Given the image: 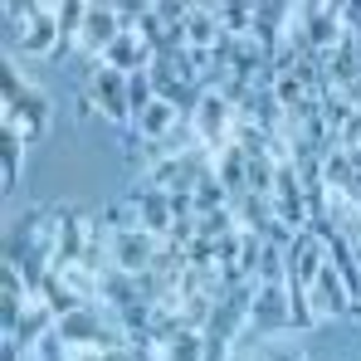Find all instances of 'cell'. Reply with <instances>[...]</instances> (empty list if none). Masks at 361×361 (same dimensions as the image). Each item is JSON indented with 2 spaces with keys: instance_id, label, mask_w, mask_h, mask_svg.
<instances>
[{
  "instance_id": "1",
  "label": "cell",
  "mask_w": 361,
  "mask_h": 361,
  "mask_svg": "<svg viewBox=\"0 0 361 361\" xmlns=\"http://www.w3.org/2000/svg\"><path fill=\"white\" fill-rule=\"evenodd\" d=\"M157 235L152 230H108V259H113V269H122V274H147L152 269V259H157Z\"/></svg>"
},
{
  "instance_id": "2",
  "label": "cell",
  "mask_w": 361,
  "mask_h": 361,
  "mask_svg": "<svg viewBox=\"0 0 361 361\" xmlns=\"http://www.w3.org/2000/svg\"><path fill=\"white\" fill-rule=\"evenodd\" d=\"M307 307H312V317H342V312H352V293H347V283H342V274L332 264H322L317 279L307 283Z\"/></svg>"
},
{
  "instance_id": "3",
  "label": "cell",
  "mask_w": 361,
  "mask_h": 361,
  "mask_svg": "<svg viewBox=\"0 0 361 361\" xmlns=\"http://www.w3.org/2000/svg\"><path fill=\"white\" fill-rule=\"evenodd\" d=\"M59 342L63 347H78V352H113V332H108L88 307L59 317Z\"/></svg>"
},
{
  "instance_id": "4",
  "label": "cell",
  "mask_w": 361,
  "mask_h": 361,
  "mask_svg": "<svg viewBox=\"0 0 361 361\" xmlns=\"http://www.w3.org/2000/svg\"><path fill=\"white\" fill-rule=\"evenodd\" d=\"M0 108H5V122H0V132H15L20 142H35V137H44L49 103H44L39 93H25V98H15V103H0Z\"/></svg>"
},
{
  "instance_id": "5",
  "label": "cell",
  "mask_w": 361,
  "mask_h": 361,
  "mask_svg": "<svg viewBox=\"0 0 361 361\" xmlns=\"http://www.w3.org/2000/svg\"><path fill=\"white\" fill-rule=\"evenodd\" d=\"M88 93H93V98H88L83 108H93V103H98V108H103L113 122H127V118H132V108H127V73H118V68H108V63H103V68L93 73Z\"/></svg>"
},
{
  "instance_id": "6",
  "label": "cell",
  "mask_w": 361,
  "mask_h": 361,
  "mask_svg": "<svg viewBox=\"0 0 361 361\" xmlns=\"http://www.w3.org/2000/svg\"><path fill=\"white\" fill-rule=\"evenodd\" d=\"M302 35L312 44V54H327L342 44V20H337V5H298Z\"/></svg>"
},
{
  "instance_id": "7",
  "label": "cell",
  "mask_w": 361,
  "mask_h": 361,
  "mask_svg": "<svg viewBox=\"0 0 361 361\" xmlns=\"http://www.w3.org/2000/svg\"><path fill=\"white\" fill-rule=\"evenodd\" d=\"M118 35H122L118 5H88V15H83V35H78V39H83V49H88V54H98V49L108 54Z\"/></svg>"
},
{
  "instance_id": "8",
  "label": "cell",
  "mask_w": 361,
  "mask_h": 361,
  "mask_svg": "<svg viewBox=\"0 0 361 361\" xmlns=\"http://www.w3.org/2000/svg\"><path fill=\"white\" fill-rule=\"evenodd\" d=\"M249 322H254L259 332H283V327L293 322V312H288V288H259V293H254V307H249Z\"/></svg>"
},
{
  "instance_id": "9",
  "label": "cell",
  "mask_w": 361,
  "mask_h": 361,
  "mask_svg": "<svg viewBox=\"0 0 361 361\" xmlns=\"http://www.w3.org/2000/svg\"><path fill=\"white\" fill-rule=\"evenodd\" d=\"M44 49H59V5H54V10L35 5L30 35L20 39V49H15V54H44Z\"/></svg>"
},
{
  "instance_id": "10",
  "label": "cell",
  "mask_w": 361,
  "mask_h": 361,
  "mask_svg": "<svg viewBox=\"0 0 361 361\" xmlns=\"http://www.w3.org/2000/svg\"><path fill=\"white\" fill-rule=\"evenodd\" d=\"M225 39V30H220V20H215V10L210 5H190V20H185V49H215Z\"/></svg>"
},
{
  "instance_id": "11",
  "label": "cell",
  "mask_w": 361,
  "mask_h": 361,
  "mask_svg": "<svg viewBox=\"0 0 361 361\" xmlns=\"http://www.w3.org/2000/svg\"><path fill=\"white\" fill-rule=\"evenodd\" d=\"M137 205H142V230H152V235H166L171 230V200H166V190H152V185H142L137 190Z\"/></svg>"
},
{
  "instance_id": "12",
  "label": "cell",
  "mask_w": 361,
  "mask_h": 361,
  "mask_svg": "<svg viewBox=\"0 0 361 361\" xmlns=\"http://www.w3.org/2000/svg\"><path fill=\"white\" fill-rule=\"evenodd\" d=\"M39 298L54 307V317H68V312H78V307H83V293H73V288L63 283L54 269H49V279L39 283Z\"/></svg>"
},
{
  "instance_id": "13",
  "label": "cell",
  "mask_w": 361,
  "mask_h": 361,
  "mask_svg": "<svg viewBox=\"0 0 361 361\" xmlns=\"http://www.w3.org/2000/svg\"><path fill=\"white\" fill-rule=\"evenodd\" d=\"M176 118H180V108H171V103H161V98H157V103H152V108H147L137 122H142V137L166 142V137L176 132Z\"/></svg>"
},
{
  "instance_id": "14",
  "label": "cell",
  "mask_w": 361,
  "mask_h": 361,
  "mask_svg": "<svg viewBox=\"0 0 361 361\" xmlns=\"http://www.w3.org/2000/svg\"><path fill=\"white\" fill-rule=\"evenodd\" d=\"M171 361H205V332L200 327H185L176 322V332H171Z\"/></svg>"
},
{
  "instance_id": "15",
  "label": "cell",
  "mask_w": 361,
  "mask_h": 361,
  "mask_svg": "<svg viewBox=\"0 0 361 361\" xmlns=\"http://www.w3.org/2000/svg\"><path fill=\"white\" fill-rule=\"evenodd\" d=\"M152 103H157V83H152V73H147V68H142V73H127V108H132V118H142Z\"/></svg>"
},
{
  "instance_id": "16",
  "label": "cell",
  "mask_w": 361,
  "mask_h": 361,
  "mask_svg": "<svg viewBox=\"0 0 361 361\" xmlns=\"http://www.w3.org/2000/svg\"><path fill=\"white\" fill-rule=\"evenodd\" d=\"M190 195H195V215H215V210H225V200H230V190L220 185V176H215V171L200 180Z\"/></svg>"
},
{
  "instance_id": "17",
  "label": "cell",
  "mask_w": 361,
  "mask_h": 361,
  "mask_svg": "<svg viewBox=\"0 0 361 361\" xmlns=\"http://www.w3.org/2000/svg\"><path fill=\"white\" fill-rule=\"evenodd\" d=\"M83 15H88V5H78V0H63L59 5V49L73 35H83Z\"/></svg>"
},
{
  "instance_id": "18",
  "label": "cell",
  "mask_w": 361,
  "mask_h": 361,
  "mask_svg": "<svg viewBox=\"0 0 361 361\" xmlns=\"http://www.w3.org/2000/svg\"><path fill=\"white\" fill-rule=\"evenodd\" d=\"M0 161H5V180L0 185L10 190L15 185V171H20V137L15 132H0Z\"/></svg>"
},
{
  "instance_id": "19",
  "label": "cell",
  "mask_w": 361,
  "mask_h": 361,
  "mask_svg": "<svg viewBox=\"0 0 361 361\" xmlns=\"http://www.w3.org/2000/svg\"><path fill=\"white\" fill-rule=\"evenodd\" d=\"M73 361H127V352H73Z\"/></svg>"
},
{
  "instance_id": "20",
  "label": "cell",
  "mask_w": 361,
  "mask_h": 361,
  "mask_svg": "<svg viewBox=\"0 0 361 361\" xmlns=\"http://www.w3.org/2000/svg\"><path fill=\"white\" fill-rule=\"evenodd\" d=\"M269 361H298V357H288V352H274V357H269Z\"/></svg>"
}]
</instances>
